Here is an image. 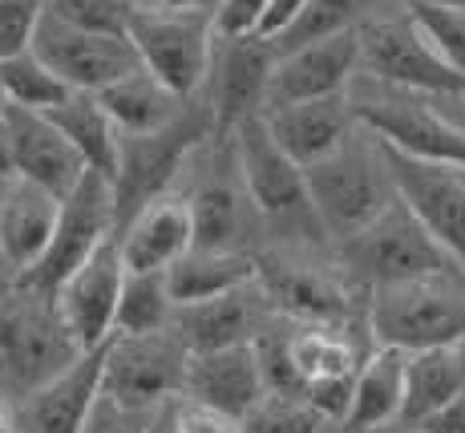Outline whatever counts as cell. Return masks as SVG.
Returning a JSON list of instances; mask_svg holds the SVG:
<instances>
[{"mask_svg": "<svg viewBox=\"0 0 465 433\" xmlns=\"http://www.w3.org/2000/svg\"><path fill=\"white\" fill-rule=\"evenodd\" d=\"M8 138V158H13V175L29 178L45 186L57 198H65L85 175V158L74 150V142L57 130L41 110H25V106H5L0 110Z\"/></svg>", "mask_w": 465, "mask_h": 433, "instance_id": "obj_18", "label": "cell"}, {"mask_svg": "<svg viewBox=\"0 0 465 433\" xmlns=\"http://www.w3.org/2000/svg\"><path fill=\"white\" fill-rule=\"evenodd\" d=\"M272 312L275 308L267 304L259 279H252V284L231 287V292L211 296V300L178 304V308L170 312L166 328L174 332L186 353H207V348H227V345H247V340H255Z\"/></svg>", "mask_w": 465, "mask_h": 433, "instance_id": "obj_19", "label": "cell"}, {"mask_svg": "<svg viewBox=\"0 0 465 433\" xmlns=\"http://www.w3.org/2000/svg\"><path fill=\"white\" fill-rule=\"evenodd\" d=\"M191 203V227H194V243L191 247H214V251H247V231H252L255 211L247 203L239 178L214 175L199 186L194 195H186Z\"/></svg>", "mask_w": 465, "mask_h": 433, "instance_id": "obj_28", "label": "cell"}, {"mask_svg": "<svg viewBox=\"0 0 465 433\" xmlns=\"http://www.w3.org/2000/svg\"><path fill=\"white\" fill-rule=\"evenodd\" d=\"M174 401L178 397H170L154 409V418H150V429L146 433H178V413H174Z\"/></svg>", "mask_w": 465, "mask_h": 433, "instance_id": "obj_43", "label": "cell"}, {"mask_svg": "<svg viewBox=\"0 0 465 433\" xmlns=\"http://www.w3.org/2000/svg\"><path fill=\"white\" fill-rule=\"evenodd\" d=\"M126 37L138 53V65L150 69L178 97H194L203 89L214 45V16L154 5L130 13Z\"/></svg>", "mask_w": 465, "mask_h": 433, "instance_id": "obj_8", "label": "cell"}, {"mask_svg": "<svg viewBox=\"0 0 465 433\" xmlns=\"http://www.w3.org/2000/svg\"><path fill=\"white\" fill-rule=\"evenodd\" d=\"M348 102H352L356 122L369 134H377L381 142L405 150L413 158L445 162V166L465 170V126L445 118L441 110H433L429 94L401 86H384L377 77L356 74L348 81Z\"/></svg>", "mask_w": 465, "mask_h": 433, "instance_id": "obj_6", "label": "cell"}, {"mask_svg": "<svg viewBox=\"0 0 465 433\" xmlns=\"http://www.w3.org/2000/svg\"><path fill=\"white\" fill-rule=\"evenodd\" d=\"M166 276V292L178 304H194V300H211L223 296L231 287H243L255 279V256L252 251H214V247H191L174 259L170 267H163Z\"/></svg>", "mask_w": 465, "mask_h": 433, "instance_id": "obj_29", "label": "cell"}, {"mask_svg": "<svg viewBox=\"0 0 465 433\" xmlns=\"http://www.w3.org/2000/svg\"><path fill=\"white\" fill-rule=\"evenodd\" d=\"M154 409L158 405H130V401H122V397H110L97 389L77 433H146Z\"/></svg>", "mask_w": 465, "mask_h": 433, "instance_id": "obj_37", "label": "cell"}, {"mask_svg": "<svg viewBox=\"0 0 465 433\" xmlns=\"http://www.w3.org/2000/svg\"><path fill=\"white\" fill-rule=\"evenodd\" d=\"M102 357L105 345H94L77 353L61 373H53L45 385L29 389L13 401L16 433H77L85 409L102 389Z\"/></svg>", "mask_w": 465, "mask_h": 433, "instance_id": "obj_20", "label": "cell"}, {"mask_svg": "<svg viewBox=\"0 0 465 433\" xmlns=\"http://www.w3.org/2000/svg\"><path fill=\"white\" fill-rule=\"evenodd\" d=\"M41 13L45 0H0V61L29 49Z\"/></svg>", "mask_w": 465, "mask_h": 433, "instance_id": "obj_38", "label": "cell"}, {"mask_svg": "<svg viewBox=\"0 0 465 433\" xmlns=\"http://www.w3.org/2000/svg\"><path fill=\"white\" fill-rule=\"evenodd\" d=\"M409 21L421 29V37L433 45V53L450 69L465 77V8L458 5H421L409 0Z\"/></svg>", "mask_w": 465, "mask_h": 433, "instance_id": "obj_35", "label": "cell"}, {"mask_svg": "<svg viewBox=\"0 0 465 433\" xmlns=\"http://www.w3.org/2000/svg\"><path fill=\"white\" fill-rule=\"evenodd\" d=\"M364 328L372 345L417 353L465 337V272L421 276L364 296Z\"/></svg>", "mask_w": 465, "mask_h": 433, "instance_id": "obj_5", "label": "cell"}, {"mask_svg": "<svg viewBox=\"0 0 465 433\" xmlns=\"http://www.w3.org/2000/svg\"><path fill=\"white\" fill-rule=\"evenodd\" d=\"M57 211L61 198L53 191L29 178H8V186L0 191V256L13 267V276L29 272L41 259L45 243L57 227Z\"/></svg>", "mask_w": 465, "mask_h": 433, "instance_id": "obj_24", "label": "cell"}, {"mask_svg": "<svg viewBox=\"0 0 465 433\" xmlns=\"http://www.w3.org/2000/svg\"><path fill=\"white\" fill-rule=\"evenodd\" d=\"M405 401V353L392 345H372L348 389L344 418L336 421L344 433H377L397 426Z\"/></svg>", "mask_w": 465, "mask_h": 433, "instance_id": "obj_25", "label": "cell"}, {"mask_svg": "<svg viewBox=\"0 0 465 433\" xmlns=\"http://www.w3.org/2000/svg\"><path fill=\"white\" fill-rule=\"evenodd\" d=\"M465 389V337L405 353V401L397 426H417Z\"/></svg>", "mask_w": 465, "mask_h": 433, "instance_id": "obj_26", "label": "cell"}, {"mask_svg": "<svg viewBox=\"0 0 465 433\" xmlns=\"http://www.w3.org/2000/svg\"><path fill=\"white\" fill-rule=\"evenodd\" d=\"M174 312V300L166 292L163 272H126L114 308V332L118 337H138V332H163Z\"/></svg>", "mask_w": 465, "mask_h": 433, "instance_id": "obj_31", "label": "cell"}, {"mask_svg": "<svg viewBox=\"0 0 465 433\" xmlns=\"http://www.w3.org/2000/svg\"><path fill=\"white\" fill-rule=\"evenodd\" d=\"M0 94L8 106H25V110H53L57 102H65L74 89L65 86L33 49H21L13 57L0 61Z\"/></svg>", "mask_w": 465, "mask_h": 433, "instance_id": "obj_33", "label": "cell"}, {"mask_svg": "<svg viewBox=\"0 0 465 433\" xmlns=\"http://www.w3.org/2000/svg\"><path fill=\"white\" fill-rule=\"evenodd\" d=\"M191 203L174 191H163L150 203H142L118 227V251L126 272H163L183 251H191Z\"/></svg>", "mask_w": 465, "mask_h": 433, "instance_id": "obj_21", "label": "cell"}, {"mask_svg": "<svg viewBox=\"0 0 465 433\" xmlns=\"http://www.w3.org/2000/svg\"><path fill=\"white\" fill-rule=\"evenodd\" d=\"M5 106H8V102H5V94H0V110H5Z\"/></svg>", "mask_w": 465, "mask_h": 433, "instance_id": "obj_50", "label": "cell"}, {"mask_svg": "<svg viewBox=\"0 0 465 433\" xmlns=\"http://www.w3.org/2000/svg\"><path fill=\"white\" fill-rule=\"evenodd\" d=\"M381 158L389 166L392 195L465 267V170L445 166V162L413 158L405 150L389 146V142H381Z\"/></svg>", "mask_w": 465, "mask_h": 433, "instance_id": "obj_13", "label": "cell"}, {"mask_svg": "<svg viewBox=\"0 0 465 433\" xmlns=\"http://www.w3.org/2000/svg\"><path fill=\"white\" fill-rule=\"evenodd\" d=\"M0 433H16V421H13V401H5V393H0Z\"/></svg>", "mask_w": 465, "mask_h": 433, "instance_id": "obj_46", "label": "cell"}, {"mask_svg": "<svg viewBox=\"0 0 465 433\" xmlns=\"http://www.w3.org/2000/svg\"><path fill=\"white\" fill-rule=\"evenodd\" d=\"M186 348L170 328L138 332V337L105 340L102 357V393L122 397L130 405H163L170 397H183Z\"/></svg>", "mask_w": 465, "mask_h": 433, "instance_id": "obj_14", "label": "cell"}, {"mask_svg": "<svg viewBox=\"0 0 465 433\" xmlns=\"http://www.w3.org/2000/svg\"><path fill=\"white\" fill-rule=\"evenodd\" d=\"M45 118L74 142V150L85 158L89 170L114 178V166H118V126H114L110 114L102 110L97 94L74 89L65 102H57L53 110H45Z\"/></svg>", "mask_w": 465, "mask_h": 433, "instance_id": "obj_30", "label": "cell"}, {"mask_svg": "<svg viewBox=\"0 0 465 433\" xmlns=\"http://www.w3.org/2000/svg\"><path fill=\"white\" fill-rule=\"evenodd\" d=\"M332 264L344 272L348 284L364 296L377 292V287H389V284H405V279L465 272L458 259L413 219V211H409L401 198H392L361 231L336 239Z\"/></svg>", "mask_w": 465, "mask_h": 433, "instance_id": "obj_1", "label": "cell"}, {"mask_svg": "<svg viewBox=\"0 0 465 433\" xmlns=\"http://www.w3.org/2000/svg\"><path fill=\"white\" fill-rule=\"evenodd\" d=\"M45 13H53L65 25H77V29L114 33V37H126L130 25V8L122 0H45Z\"/></svg>", "mask_w": 465, "mask_h": 433, "instance_id": "obj_36", "label": "cell"}, {"mask_svg": "<svg viewBox=\"0 0 465 433\" xmlns=\"http://www.w3.org/2000/svg\"><path fill=\"white\" fill-rule=\"evenodd\" d=\"M255 279L263 287L267 304L288 320L312 324H356L364 320V292H356L336 264H312L300 256L255 259Z\"/></svg>", "mask_w": 465, "mask_h": 433, "instance_id": "obj_10", "label": "cell"}, {"mask_svg": "<svg viewBox=\"0 0 465 433\" xmlns=\"http://www.w3.org/2000/svg\"><path fill=\"white\" fill-rule=\"evenodd\" d=\"M263 122L272 130V138L280 142V150L292 162L308 166V162L324 158L328 150H336L348 134L356 130V114L348 94H328V97H308V102L275 106L263 110Z\"/></svg>", "mask_w": 465, "mask_h": 433, "instance_id": "obj_23", "label": "cell"}, {"mask_svg": "<svg viewBox=\"0 0 465 433\" xmlns=\"http://www.w3.org/2000/svg\"><path fill=\"white\" fill-rule=\"evenodd\" d=\"M300 5H303V0H267L263 21H259V37H272L275 29H283V25H288V16L296 13Z\"/></svg>", "mask_w": 465, "mask_h": 433, "instance_id": "obj_42", "label": "cell"}, {"mask_svg": "<svg viewBox=\"0 0 465 433\" xmlns=\"http://www.w3.org/2000/svg\"><path fill=\"white\" fill-rule=\"evenodd\" d=\"M377 433H417V429H409V426H384V429H377Z\"/></svg>", "mask_w": 465, "mask_h": 433, "instance_id": "obj_47", "label": "cell"}, {"mask_svg": "<svg viewBox=\"0 0 465 433\" xmlns=\"http://www.w3.org/2000/svg\"><path fill=\"white\" fill-rule=\"evenodd\" d=\"M203 142H214V126H211V114L199 94H194L191 102H186V110L170 126H163V130L118 134V166H114V178H110L118 227L142 203L170 191L174 175L186 166V158H191Z\"/></svg>", "mask_w": 465, "mask_h": 433, "instance_id": "obj_7", "label": "cell"}, {"mask_svg": "<svg viewBox=\"0 0 465 433\" xmlns=\"http://www.w3.org/2000/svg\"><path fill=\"white\" fill-rule=\"evenodd\" d=\"M29 49L37 53L69 89H85V94H97V89H105L122 74L138 69V53H134L130 37L77 29V25L57 21L53 13H41Z\"/></svg>", "mask_w": 465, "mask_h": 433, "instance_id": "obj_15", "label": "cell"}, {"mask_svg": "<svg viewBox=\"0 0 465 433\" xmlns=\"http://www.w3.org/2000/svg\"><path fill=\"white\" fill-rule=\"evenodd\" d=\"M409 429H417V433H465V389L453 397V401H445L441 409L425 413V418Z\"/></svg>", "mask_w": 465, "mask_h": 433, "instance_id": "obj_41", "label": "cell"}, {"mask_svg": "<svg viewBox=\"0 0 465 433\" xmlns=\"http://www.w3.org/2000/svg\"><path fill=\"white\" fill-rule=\"evenodd\" d=\"M174 413H178V433H239V418L211 409V405H199L191 397H178Z\"/></svg>", "mask_w": 465, "mask_h": 433, "instance_id": "obj_39", "label": "cell"}, {"mask_svg": "<svg viewBox=\"0 0 465 433\" xmlns=\"http://www.w3.org/2000/svg\"><path fill=\"white\" fill-rule=\"evenodd\" d=\"M361 21H364V0H303L296 13L288 16V25L275 29L267 41H272L275 53H288V49H300V45L332 37V33L356 29Z\"/></svg>", "mask_w": 465, "mask_h": 433, "instance_id": "obj_32", "label": "cell"}, {"mask_svg": "<svg viewBox=\"0 0 465 433\" xmlns=\"http://www.w3.org/2000/svg\"><path fill=\"white\" fill-rule=\"evenodd\" d=\"M303 186L324 239H344L361 231L372 215L392 203V178L381 158L377 134L356 126L336 150L303 166Z\"/></svg>", "mask_w": 465, "mask_h": 433, "instance_id": "obj_2", "label": "cell"}, {"mask_svg": "<svg viewBox=\"0 0 465 433\" xmlns=\"http://www.w3.org/2000/svg\"><path fill=\"white\" fill-rule=\"evenodd\" d=\"M356 41H361L356 74L377 77L384 86L417 89L429 97H465V77L437 57L433 45L421 37V29L409 16H381V21L364 16L356 25Z\"/></svg>", "mask_w": 465, "mask_h": 433, "instance_id": "obj_9", "label": "cell"}, {"mask_svg": "<svg viewBox=\"0 0 465 433\" xmlns=\"http://www.w3.org/2000/svg\"><path fill=\"white\" fill-rule=\"evenodd\" d=\"M356 69H361L356 29L332 33V37L300 45V49H288V53H275V65H272L267 94H263V110L308 102V97L344 94L348 81L356 77Z\"/></svg>", "mask_w": 465, "mask_h": 433, "instance_id": "obj_17", "label": "cell"}, {"mask_svg": "<svg viewBox=\"0 0 465 433\" xmlns=\"http://www.w3.org/2000/svg\"><path fill=\"white\" fill-rule=\"evenodd\" d=\"M13 178V158H8V138H5V122H0V191Z\"/></svg>", "mask_w": 465, "mask_h": 433, "instance_id": "obj_45", "label": "cell"}, {"mask_svg": "<svg viewBox=\"0 0 465 433\" xmlns=\"http://www.w3.org/2000/svg\"><path fill=\"white\" fill-rule=\"evenodd\" d=\"M114 231H118V219H114L110 178L97 175V170H85L74 191L61 198L57 227H53L49 243H45L41 259L29 272L13 276V284H25V287H33V292L53 296V287L74 272L105 236H114Z\"/></svg>", "mask_w": 465, "mask_h": 433, "instance_id": "obj_11", "label": "cell"}, {"mask_svg": "<svg viewBox=\"0 0 465 433\" xmlns=\"http://www.w3.org/2000/svg\"><path fill=\"white\" fill-rule=\"evenodd\" d=\"M122 279H126V264H122L118 231H114L53 287V304L82 348L105 345L114 337V308H118Z\"/></svg>", "mask_w": 465, "mask_h": 433, "instance_id": "obj_16", "label": "cell"}, {"mask_svg": "<svg viewBox=\"0 0 465 433\" xmlns=\"http://www.w3.org/2000/svg\"><path fill=\"white\" fill-rule=\"evenodd\" d=\"M332 421L316 409L303 393L267 389L252 409L239 418V433H320Z\"/></svg>", "mask_w": 465, "mask_h": 433, "instance_id": "obj_34", "label": "cell"}, {"mask_svg": "<svg viewBox=\"0 0 465 433\" xmlns=\"http://www.w3.org/2000/svg\"><path fill=\"white\" fill-rule=\"evenodd\" d=\"M320 433H344V429H340V426H328V429H320Z\"/></svg>", "mask_w": 465, "mask_h": 433, "instance_id": "obj_49", "label": "cell"}, {"mask_svg": "<svg viewBox=\"0 0 465 433\" xmlns=\"http://www.w3.org/2000/svg\"><path fill=\"white\" fill-rule=\"evenodd\" d=\"M227 138L235 178L252 203L255 219L292 243H324V231H320L308 203V186H303V166L280 150L263 114L243 118Z\"/></svg>", "mask_w": 465, "mask_h": 433, "instance_id": "obj_3", "label": "cell"}, {"mask_svg": "<svg viewBox=\"0 0 465 433\" xmlns=\"http://www.w3.org/2000/svg\"><path fill=\"white\" fill-rule=\"evenodd\" d=\"M163 8H186V13H207L214 16L219 13V0H158Z\"/></svg>", "mask_w": 465, "mask_h": 433, "instance_id": "obj_44", "label": "cell"}, {"mask_svg": "<svg viewBox=\"0 0 465 433\" xmlns=\"http://www.w3.org/2000/svg\"><path fill=\"white\" fill-rule=\"evenodd\" d=\"M272 65L275 49L267 37H259V33H214L207 81H203L199 97L207 106L219 142H227V134L243 118L263 114Z\"/></svg>", "mask_w": 465, "mask_h": 433, "instance_id": "obj_12", "label": "cell"}, {"mask_svg": "<svg viewBox=\"0 0 465 433\" xmlns=\"http://www.w3.org/2000/svg\"><path fill=\"white\" fill-rule=\"evenodd\" d=\"M421 5H458V8H465V0H421Z\"/></svg>", "mask_w": 465, "mask_h": 433, "instance_id": "obj_48", "label": "cell"}, {"mask_svg": "<svg viewBox=\"0 0 465 433\" xmlns=\"http://www.w3.org/2000/svg\"><path fill=\"white\" fill-rule=\"evenodd\" d=\"M85 353L65 328L49 292L13 284L0 292V393L8 401L45 385L53 373Z\"/></svg>", "mask_w": 465, "mask_h": 433, "instance_id": "obj_4", "label": "cell"}, {"mask_svg": "<svg viewBox=\"0 0 465 433\" xmlns=\"http://www.w3.org/2000/svg\"><path fill=\"white\" fill-rule=\"evenodd\" d=\"M267 0H219L214 33H259Z\"/></svg>", "mask_w": 465, "mask_h": 433, "instance_id": "obj_40", "label": "cell"}, {"mask_svg": "<svg viewBox=\"0 0 465 433\" xmlns=\"http://www.w3.org/2000/svg\"><path fill=\"white\" fill-rule=\"evenodd\" d=\"M97 102L110 114V122L118 126V134H154L174 122L191 97H178L150 69L138 65L118 81H110L105 89H97Z\"/></svg>", "mask_w": 465, "mask_h": 433, "instance_id": "obj_27", "label": "cell"}, {"mask_svg": "<svg viewBox=\"0 0 465 433\" xmlns=\"http://www.w3.org/2000/svg\"><path fill=\"white\" fill-rule=\"evenodd\" d=\"M263 393H267V381L252 340L247 345L207 348V353H186L183 397H191V401L223 409L231 418H243Z\"/></svg>", "mask_w": 465, "mask_h": 433, "instance_id": "obj_22", "label": "cell"}]
</instances>
